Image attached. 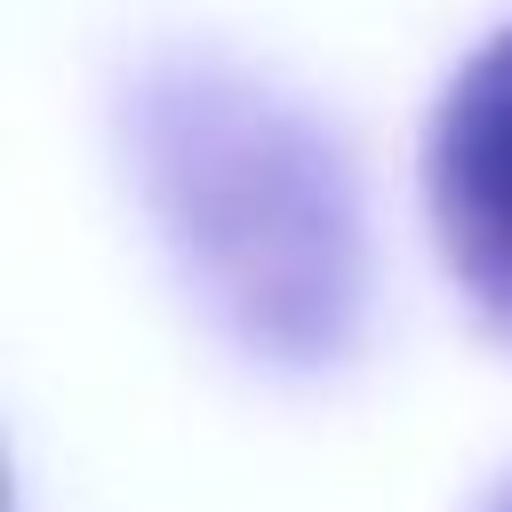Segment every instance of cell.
<instances>
[{"label": "cell", "mask_w": 512, "mask_h": 512, "mask_svg": "<svg viewBox=\"0 0 512 512\" xmlns=\"http://www.w3.org/2000/svg\"><path fill=\"white\" fill-rule=\"evenodd\" d=\"M424 208L440 264L512 336V24H496L424 120Z\"/></svg>", "instance_id": "7a4b0ae2"}, {"label": "cell", "mask_w": 512, "mask_h": 512, "mask_svg": "<svg viewBox=\"0 0 512 512\" xmlns=\"http://www.w3.org/2000/svg\"><path fill=\"white\" fill-rule=\"evenodd\" d=\"M120 128L192 296L272 368L344 360L368 304V248L336 136L216 56L144 64Z\"/></svg>", "instance_id": "6da1fadb"}]
</instances>
